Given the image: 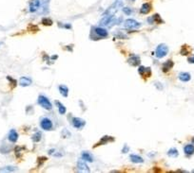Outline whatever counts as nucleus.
Returning a JSON list of instances; mask_svg holds the SVG:
<instances>
[{"label":"nucleus","instance_id":"obj_1","mask_svg":"<svg viewBox=\"0 0 194 173\" xmlns=\"http://www.w3.org/2000/svg\"><path fill=\"white\" fill-rule=\"evenodd\" d=\"M37 102H38V104H39L42 108H44L45 110H48V111H50V110L52 109V102L50 101V99L46 96L40 95L39 97H38Z\"/></svg>","mask_w":194,"mask_h":173},{"label":"nucleus","instance_id":"obj_2","mask_svg":"<svg viewBox=\"0 0 194 173\" xmlns=\"http://www.w3.org/2000/svg\"><path fill=\"white\" fill-rule=\"evenodd\" d=\"M168 53H169V48H168V46L165 44L159 45L156 48V51H155V55H156V57L159 59L164 58L165 56H166Z\"/></svg>","mask_w":194,"mask_h":173},{"label":"nucleus","instance_id":"obj_3","mask_svg":"<svg viewBox=\"0 0 194 173\" xmlns=\"http://www.w3.org/2000/svg\"><path fill=\"white\" fill-rule=\"evenodd\" d=\"M92 34H91V36L92 35H96V39H100V38H105V37H107L108 36V31L105 29H103V27H94L93 29H92ZM95 39V40H96Z\"/></svg>","mask_w":194,"mask_h":173},{"label":"nucleus","instance_id":"obj_4","mask_svg":"<svg viewBox=\"0 0 194 173\" xmlns=\"http://www.w3.org/2000/svg\"><path fill=\"white\" fill-rule=\"evenodd\" d=\"M40 126H41L42 130H44V131H50L53 127L52 121L50 118H48V117H44V118L41 119Z\"/></svg>","mask_w":194,"mask_h":173},{"label":"nucleus","instance_id":"obj_5","mask_svg":"<svg viewBox=\"0 0 194 173\" xmlns=\"http://www.w3.org/2000/svg\"><path fill=\"white\" fill-rule=\"evenodd\" d=\"M140 23L134 20V19H127L124 22V27L126 29H138V27H140Z\"/></svg>","mask_w":194,"mask_h":173},{"label":"nucleus","instance_id":"obj_6","mask_svg":"<svg viewBox=\"0 0 194 173\" xmlns=\"http://www.w3.org/2000/svg\"><path fill=\"white\" fill-rule=\"evenodd\" d=\"M85 124V120L82 119V118H79V117H72V125L74 127L75 129H78V130H81L84 128Z\"/></svg>","mask_w":194,"mask_h":173},{"label":"nucleus","instance_id":"obj_7","mask_svg":"<svg viewBox=\"0 0 194 173\" xmlns=\"http://www.w3.org/2000/svg\"><path fill=\"white\" fill-rule=\"evenodd\" d=\"M127 62L130 64V65H133V66H137L140 64L141 62V59L137 55H131V56L127 59Z\"/></svg>","mask_w":194,"mask_h":173},{"label":"nucleus","instance_id":"obj_8","mask_svg":"<svg viewBox=\"0 0 194 173\" xmlns=\"http://www.w3.org/2000/svg\"><path fill=\"white\" fill-rule=\"evenodd\" d=\"M40 0H32L30 2V13H35V11L40 8Z\"/></svg>","mask_w":194,"mask_h":173},{"label":"nucleus","instance_id":"obj_9","mask_svg":"<svg viewBox=\"0 0 194 173\" xmlns=\"http://www.w3.org/2000/svg\"><path fill=\"white\" fill-rule=\"evenodd\" d=\"M77 168L80 170V171H85V172H90L91 169L89 168L88 165L85 163V160H79L77 162Z\"/></svg>","mask_w":194,"mask_h":173},{"label":"nucleus","instance_id":"obj_10","mask_svg":"<svg viewBox=\"0 0 194 173\" xmlns=\"http://www.w3.org/2000/svg\"><path fill=\"white\" fill-rule=\"evenodd\" d=\"M8 139H9L11 143H15L18 139V133L15 130H11L9 134H8Z\"/></svg>","mask_w":194,"mask_h":173},{"label":"nucleus","instance_id":"obj_11","mask_svg":"<svg viewBox=\"0 0 194 173\" xmlns=\"http://www.w3.org/2000/svg\"><path fill=\"white\" fill-rule=\"evenodd\" d=\"M32 78H30L28 77H22L20 78V80H19V84H20L22 87H27V86H30L32 84Z\"/></svg>","mask_w":194,"mask_h":173},{"label":"nucleus","instance_id":"obj_12","mask_svg":"<svg viewBox=\"0 0 194 173\" xmlns=\"http://www.w3.org/2000/svg\"><path fill=\"white\" fill-rule=\"evenodd\" d=\"M138 70L142 77H149L151 74V69L149 67H145V66H140Z\"/></svg>","mask_w":194,"mask_h":173},{"label":"nucleus","instance_id":"obj_13","mask_svg":"<svg viewBox=\"0 0 194 173\" xmlns=\"http://www.w3.org/2000/svg\"><path fill=\"white\" fill-rule=\"evenodd\" d=\"M151 11V5L149 3H144L140 9V13L143 14H147Z\"/></svg>","mask_w":194,"mask_h":173},{"label":"nucleus","instance_id":"obj_14","mask_svg":"<svg viewBox=\"0 0 194 173\" xmlns=\"http://www.w3.org/2000/svg\"><path fill=\"white\" fill-rule=\"evenodd\" d=\"M178 77H179V80H180V81H185V82L190 81V78H191L190 74L188 73V72H182V73L179 74V76H178Z\"/></svg>","mask_w":194,"mask_h":173},{"label":"nucleus","instance_id":"obj_15","mask_svg":"<svg viewBox=\"0 0 194 173\" xmlns=\"http://www.w3.org/2000/svg\"><path fill=\"white\" fill-rule=\"evenodd\" d=\"M58 89H59V92H60V94H61L62 96L65 97H68V95H69V88L67 87V86L64 85V84H61V85L58 86Z\"/></svg>","mask_w":194,"mask_h":173},{"label":"nucleus","instance_id":"obj_16","mask_svg":"<svg viewBox=\"0 0 194 173\" xmlns=\"http://www.w3.org/2000/svg\"><path fill=\"white\" fill-rule=\"evenodd\" d=\"M81 157H82V159L86 161V162H93V157H92V155L91 154V153H89L87 151L82 152V155H81Z\"/></svg>","mask_w":194,"mask_h":173},{"label":"nucleus","instance_id":"obj_17","mask_svg":"<svg viewBox=\"0 0 194 173\" xmlns=\"http://www.w3.org/2000/svg\"><path fill=\"white\" fill-rule=\"evenodd\" d=\"M55 104H56V106H57V108H58V112H59V113L60 115H65L66 113V112H67V109H66V107L61 103V102H59L58 100H56L55 101Z\"/></svg>","mask_w":194,"mask_h":173},{"label":"nucleus","instance_id":"obj_18","mask_svg":"<svg viewBox=\"0 0 194 173\" xmlns=\"http://www.w3.org/2000/svg\"><path fill=\"white\" fill-rule=\"evenodd\" d=\"M130 159L131 162H133V163H143L144 162V159H143L141 156H139L137 154H131L130 156Z\"/></svg>","mask_w":194,"mask_h":173},{"label":"nucleus","instance_id":"obj_19","mask_svg":"<svg viewBox=\"0 0 194 173\" xmlns=\"http://www.w3.org/2000/svg\"><path fill=\"white\" fill-rule=\"evenodd\" d=\"M184 151L187 155H192L194 153V146L191 144L187 145V146L184 148Z\"/></svg>","mask_w":194,"mask_h":173},{"label":"nucleus","instance_id":"obj_20","mask_svg":"<svg viewBox=\"0 0 194 173\" xmlns=\"http://www.w3.org/2000/svg\"><path fill=\"white\" fill-rule=\"evenodd\" d=\"M172 66H173V62L172 61L166 62L165 64H164V65H163V71H164V72L169 71V70L172 68Z\"/></svg>","mask_w":194,"mask_h":173},{"label":"nucleus","instance_id":"obj_21","mask_svg":"<svg viewBox=\"0 0 194 173\" xmlns=\"http://www.w3.org/2000/svg\"><path fill=\"white\" fill-rule=\"evenodd\" d=\"M114 139H113V137H108V136H104V137H102V139L100 140V142L98 143V144H96L94 147H97V146H99V145H104V144H107L108 141H113Z\"/></svg>","mask_w":194,"mask_h":173},{"label":"nucleus","instance_id":"obj_22","mask_svg":"<svg viewBox=\"0 0 194 173\" xmlns=\"http://www.w3.org/2000/svg\"><path fill=\"white\" fill-rule=\"evenodd\" d=\"M16 170H17V167H13V166H7L5 167L0 168V172H13Z\"/></svg>","mask_w":194,"mask_h":173},{"label":"nucleus","instance_id":"obj_23","mask_svg":"<svg viewBox=\"0 0 194 173\" xmlns=\"http://www.w3.org/2000/svg\"><path fill=\"white\" fill-rule=\"evenodd\" d=\"M178 154H179V152H178L177 148H171L168 151V155L170 157H177Z\"/></svg>","mask_w":194,"mask_h":173},{"label":"nucleus","instance_id":"obj_24","mask_svg":"<svg viewBox=\"0 0 194 173\" xmlns=\"http://www.w3.org/2000/svg\"><path fill=\"white\" fill-rule=\"evenodd\" d=\"M41 137H42V134L40 132H36V133H34V135L33 136V140L34 142H39L41 140Z\"/></svg>","mask_w":194,"mask_h":173},{"label":"nucleus","instance_id":"obj_25","mask_svg":"<svg viewBox=\"0 0 194 173\" xmlns=\"http://www.w3.org/2000/svg\"><path fill=\"white\" fill-rule=\"evenodd\" d=\"M42 23L45 25V26H50L52 24V19H49V18H44L43 20H42Z\"/></svg>","mask_w":194,"mask_h":173},{"label":"nucleus","instance_id":"obj_26","mask_svg":"<svg viewBox=\"0 0 194 173\" xmlns=\"http://www.w3.org/2000/svg\"><path fill=\"white\" fill-rule=\"evenodd\" d=\"M123 11H124V13L127 14V15H130L131 13V10L130 9V8H124Z\"/></svg>","mask_w":194,"mask_h":173},{"label":"nucleus","instance_id":"obj_27","mask_svg":"<svg viewBox=\"0 0 194 173\" xmlns=\"http://www.w3.org/2000/svg\"><path fill=\"white\" fill-rule=\"evenodd\" d=\"M190 64H194V56L193 57H190V58H188V60Z\"/></svg>","mask_w":194,"mask_h":173},{"label":"nucleus","instance_id":"obj_28","mask_svg":"<svg viewBox=\"0 0 194 173\" xmlns=\"http://www.w3.org/2000/svg\"><path fill=\"white\" fill-rule=\"evenodd\" d=\"M129 151V148H127V147H125V148L123 149V152H125V151Z\"/></svg>","mask_w":194,"mask_h":173},{"label":"nucleus","instance_id":"obj_29","mask_svg":"<svg viewBox=\"0 0 194 173\" xmlns=\"http://www.w3.org/2000/svg\"><path fill=\"white\" fill-rule=\"evenodd\" d=\"M0 45H1V43H0Z\"/></svg>","mask_w":194,"mask_h":173},{"label":"nucleus","instance_id":"obj_30","mask_svg":"<svg viewBox=\"0 0 194 173\" xmlns=\"http://www.w3.org/2000/svg\"><path fill=\"white\" fill-rule=\"evenodd\" d=\"M132 1H134V0H132Z\"/></svg>","mask_w":194,"mask_h":173}]
</instances>
